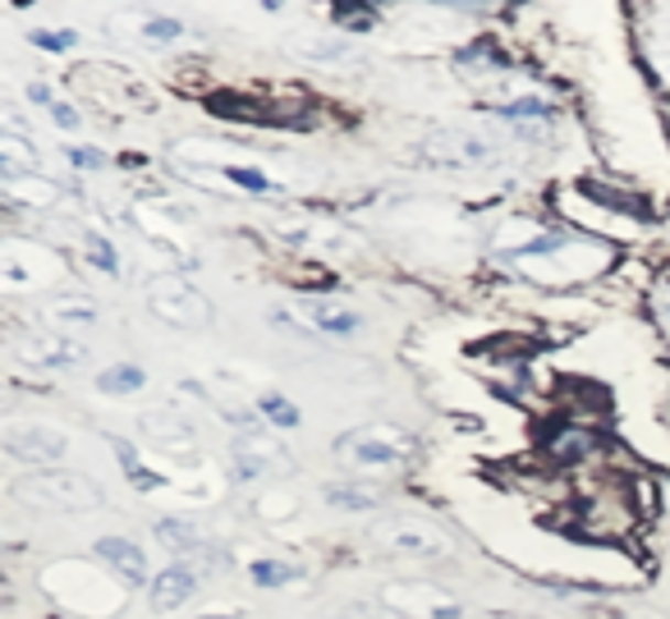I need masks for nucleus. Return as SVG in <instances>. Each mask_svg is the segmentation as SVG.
Instances as JSON below:
<instances>
[{"instance_id":"f257e3e1","label":"nucleus","mask_w":670,"mask_h":619,"mask_svg":"<svg viewBox=\"0 0 670 619\" xmlns=\"http://www.w3.org/2000/svg\"><path fill=\"white\" fill-rule=\"evenodd\" d=\"M14 500L23 504H37V510H97L101 504V487L88 482L78 473H33V477H19L14 482Z\"/></svg>"},{"instance_id":"423d86ee","label":"nucleus","mask_w":670,"mask_h":619,"mask_svg":"<svg viewBox=\"0 0 670 619\" xmlns=\"http://www.w3.org/2000/svg\"><path fill=\"white\" fill-rule=\"evenodd\" d=\"M230 468L239 482H258L267 473H290V455L275 441H262V436H244L235 441V455H230Z\"/></svg>"},{"instance_id":"aec40b11","label":"nucleus","mask_w":670,"mask_h":619,"mask_svg":"<svg viewBox=\"0 0 670 619\" xmlns=\"http://www.w3.org/2000/svg\"><path fill=\"white\" fill-rule=\"evenodd\" d=\"M500 116H506V120H551L555 110H551L542 97H519V101H510V106H500Z\"/></svg>"},{"instance_id":"5701e85b","label":"nucleus","mask_w":670,"mask_h":619,"mask_svg":"<svg viewBox=\"0 0 670 619\" xmlns=\"http://www.w3.org/2000/svg\"><path fill=\"white\" fill-rule=\"evenodd\" d=\"M33 42H37L42 51H69V46L78 42V33H69V28H55V33H51V28H37Z\"/></svg>"},{"instance_id":"412c9836","label":"nucleus","mask_w":670,"mask_h":619,"mask_svg":"<svg viewBox=\"0 0 670 619\" xmlns=\"http://www.w3.org/2000/svg\"><path fill=\"white\" fill-rule=\"evenodd\" d=\"M294 578H299L294 565H281V560H258V565H253V583L258 587H285Z\"/></svg>"},{"instance_id":"1a4fd4ad","label":"nucleus","mask_w":670,"mask_h":619,"mask_svg":"<svg viewBox=\"0 0 670 619\" xmlns=\"http://www.w3.org/2000/svg\"><path fill=\"white\" fill-rule=\"evenodd\" d=\"M97 555H101L125 583H133V587L148 583V555L138 551L133 542H125V537H101V542H97Z\"/></svg>"},{"instance_id":"6ab92c4d","label":"nucleus","mask_w":670,"mask_h":619,"mask_svg":"<svg viewBox=\"0 0 670 619\" xmlns=\"http://www.w3.org/2000/svg\"><path fill=\"white\" fill-rule=\"evenodd\" d=\"M258 413L267 422H275V427H299V409L285 400V395H262L258 400Z\"/></svg>"},{"instance_id":"0eeeda50","label":"nucleus","mask_w":670,"mask_h":619,"mask_svg":"<svg viewBox=\"0 0 670 619\" xmlns=\"http://www.w3.org/2000/svg\"><path fill=\"white\" fill-rule=\"evenodd\" d=\"M428 152H432V161H441V165H464V171L496 161V148L487 143V138L464 133V129H441V133H432Z\"/></svg>"},{"instance_id":"f3484780","label":"nucleus","mask_w":670,"mask_h":619,"mask_svg":"<svg viewBox=\"0 0 670 619\" xmlns=\"http://www.w3.org/2000/svg\"><path fill=\"white\" fill-rule=\"evenodd\" d=\"M326 500L341 504V510H377L381 496L368 487H326Z\"/></svg>"},{"instance_id":"dca6fc26","label":"nucleus","mask_w":670,"mask_h":619,"mask_svg":"<svg viewBox=\"0 0 670 619\" xmlns=\"http://www.w3.org/2000/svg\"><path fill=\"white\" fill-rule=\"evenodd\" d=\"M110 445H116V455H120V464H125V473H129V482H133L138 491H152V487H161V477H156L152 468L138 464V455H133V445H129V441L110 436Z\"/></svg>"},{"instance_id":"c756f323","label":"nucleus","mask_w":670,"mask_h":619,"mask_svg":"<svg viewBox=\"0 0 670 619\" xmlns=\"http://www.w3.org/2000/svg\"><path fill=\"white\" fill-rule=\"evenodd\" d=\"M203 619H235V615H203Z\"/></svg>"},{"instance_id":"f03ea898","label":"nucleus","mask_w":670,"mask_h":619,"mask_svg":"<svg viewBox=\"0 0 670 619\" xmlns=\"http://www.w3.org/2000/svg\"><path fill=\"white\" fill-rule=\"evenodd\" d=\"M335 455L354 468H396L413 455V436L390 427V422H368V427H354L341 436Z\"/></svg>"},{"instance_id":"2eb2a0df","label":"nucleus","mask_w":670,"mask_h":619,"mask_svg":"<svg viewBox=\"0 0 670 619\" xmlns=\"http://www.w3.org/2000/svg\"><path fill=\"white\" fill-rule=\"evenodd\" d=\"M97 385L106 390V395H133V390H143L148 385V372L143 368H133V362H120V368H110L97 377Z\"/></svg>"},{"instance_id":"20e7f679","label":"nucleus","mask_w":670,"mask_h":619,"mask_svg":"<svg viewBox=\"0 0 670 619\" xmlns=\"http://www.w3.org/2000/svg\"><path fill=\"white\" fill-rule=\"evenodd\" d=\"M372 537L390 551V555H409V560H445L455 546L445 537L441 528H428V523H413V519H396V523H381Z\"/></svg>"},{"instance_id":"c85d7f7f","label":"nucleus","mask_w":670,"mask_h":619,"mask_svg":"<svg viewBox=\"0 0 670 619\" xmlns=\"http://www.w3.org/2000/svg\"><path fill=\"white\" fill-rule=\"evenodd\" d=\"M28 97H33L37 106H46V101H51V88H46V83H33V88H28Z\"/></svg>"},{"instance_id":"b1692460","label":"nucleus","mask_w":670,"mask_h":619,"mask_svg":"<svg viewBox=\"0 0 670 619\" xmlns=\"http://www.w3.org/2000/svg\"><path fill=\"white\" fill-rule=\"evenodd\" d=\"M226 175H230L235 184H244V188H253V193H271V188H275L262 171H248V165H226Z\"/></svg>"},{"instance_id":"4be33fe9","label":"nucleus","mask_w":670,"mask_h":619,"mask_svg":"<svg viewBox=\"0 0 670 619\" xmlns=\"http://www.w3.org/2000/svg\"><path fill=\"white\" fill-rule=\"evenodd\" d=\"M88 258H93V267H97V271H110V275L120 271V262H116V248H110L101 235H88Z\"/></svg>"},{"instance_id":"a878e982","label":"nucleus","mask_w":670,"mask_h":619,"mask_svg":"<svg viewBox=\"0 0 670 619\" xmlns=\"http://www.w3.org/2000/svg\"><path fill=\"white\" fill-rule=\"evenodd\" d=\"M69 165H83V171H97V165H106V156L97 148H69Z\"/></svg>"},{"instance_id":"f8f14e48","label":"nucleus","mask_w":670,"mask_h":619,"mask_svg":"<svg viewBox=\"0 0 670 619\" xmlns=\"http://www.w3.org/2000/svg\"><path fill=\"white\" fill-rule=\"evenodd\" d=\"M143 432L161 445V449H188L193 445V427L175 413H148L143 417Z\"/></svg>"},{"instance_id":"bb28decb","label":"nucleus","mask_w":670,"mask_h":619,"mask_svg":"<svg viewBox=\"0 0 670 619\" xmlns=\"http://www.w3.org/2000/svg\"><path fill=\"white\" fill-rule=\"evenodd\" d=\"M51 120L61 129H78V110L74 106H51Z\"/></svg>"},{"instance_id":"cd10ccee","label":"nucleus","mask_w":670,"mask_h":619,"mask_svg":"<svg viewBox=\"0 0 670 619\" xmlns=\"http://www.w3.org/2000/svg\"><path fill=\"white\" fill-rule=\"evenodd\" d=\"M345 619H386L377 606H349V610H341Z\"/></svg>"},{"instance_id":"4468645a","label":"nucleus","mask_w":670,"mask_h":619,"mask_svg":"<svg viewBox=\"0 0 670 619\" xmlns=\"http://www.w3.org/2000/svg\"><path fill=\"white\" fill-rule=\"evenodd\" d=\"M156 537L171 546L175 555H193V551H207V542H203V532L193 528V523H184V519H161L156 523Z\"/></svg>"},{"instance_id":"ddd939ff","label":"nucleus","mask_w":670,"mask_h":619,"mask_svg":"<svg viewBox=\"0 0 670 619\" xmlns=\"http://www.w3.org/2000/svg\"><path fill=\"white\" fill-rule=\"evenodd\" d=\"M309 317L317 322V330L326 335H354L358 330V313L354 307H341V303H326V298H309Z\"/></svg>"},{"instance_id":"9d476101","label":"nucleus","mask_w":670,"mask_h":619,"mask_svg":"<svg viewBox=\"0 0 670 619\" xmlns=\"http://www.w3.org/2000/svg\"><path fill=\"white\" fill-rule=\"evenodd\" d=\"M193 587H198L193 569H184V565L161 569V574L152 578V606H156V610H180V606L193 597Z\"/></svg>"},{"instance_id":"393cba45","label":"nucleus","mask_w":670,"mask_h":619,"mask_svg":"<svg viewBox=\"0 0 670 619\" xmlns=\"http://www.w3.org/2000/svg\"><path fill=\"white\" fill-rule=\"evenodd\" d=\"M180 33H184L180 19H148V42H171Z\"/></svg>"},{"instance_id":"7ed1b4c3","label":"nucleus","mask_w":670,"mask_h":619,"mask_svg":"<svg viewBox=\"0 0 670 619\" xmlns=\"http://www.w3.org/2000/svg\"><path fill=\"white\" fill-rule=\"evenodd\" d=\"M148 307L161 317V322H171V326H184V330H198L212 322V307L207 298L184 285V275H156L152 285H148Z\"/></svg>"},{"instance_id":"9b49d317","label":"nucleus","mask_w":670,"mask_h":619,"mask_svg":"<svg viewBox=\"0 0 670 619\" xmlns=\"http://www.w3.org/2000/svg\"><path fill=\"white\" fill-rule=\"evenodd\" d=\"M28 171H37L33 143H28V138H19L14 129H6V133H0V175L14 184V180H23Z\"/></svg>"},{"instance_id":"39448f33","label":"nucleus","mask_w":670,"mask_h":619,"mask_svg":"<svg viewBox=\"0 0 670 619\" xmlns=\"http://www.w3.org/2000/svg\"><path fill=\"white\" fill-rule=\"evenodd\" d=\"M0 441H6V455L23 459V464H55V459H65V449H69L65 432L37 427V422H6Z\"/></svg>"},{"instance_id":"6e6552de","label":"nucleus","mask_w":670,"mask_h":619,"mask_svg":"<svg viewBox=\"0 0 670 619\" xmlns=\"http://www.w3.org/2000/svg\"><path fill=\"white\" fill-rule=\"evenodd\" d=\"M19 358L37 362V368H74L88 358V345H78L74 335H37V340H14Z\"/></svg>"},{"instance_id":"a211bd4d","label":"nucleus","mask_w":670,"mask_h":619,"mask_svg":"<svg viewBox=\"0 0 670 619\" xmlns=\"http://www.w3.org/2000/svg\"><path fill=\"white\" fill-rule=\"evenodd\" d=\"M331 23H345V28H354V33H368V28L377 23V10L358 6V0H341V6L331 10Z\"/></svg>"}]
</instances>
